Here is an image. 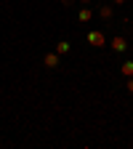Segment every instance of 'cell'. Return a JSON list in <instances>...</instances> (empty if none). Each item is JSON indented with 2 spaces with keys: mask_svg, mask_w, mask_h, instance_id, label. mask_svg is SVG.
Returning a JSON list of instances; mask_svg holds the SVG:
<instances>
[{
  "mask_svg": "<svg viewBox=\"0 0 133 149\" xmlns=\"http://www.w3.org/2000/svg\"><path fill=\"white\" fill-rule=\"evenodd\" d=\"M120 72H123V77H133V61H125L120 67Z\"/></svg>",
  "mask_w": 133,
  "mask_h": 149,
  "instance_id": "cell-6",
  "label": "cell"
},
{
  "mask_svg": "<svg viewBox=\"0 0 133 149\" xmlns=\"http://www.w3.org/2000/svg\"><path fill=\"white\" fill-rule=\"evenodd\" d=\"M59 59H61V56L53 51V53H45V56H43V64H45L48 69H56V67H59Z\"/></svg>",
  "mask_w": 133,
  "mask_h": 149,
  "instance_id": "cell-2",
  "label": "cell"
},
{
  "mask_svg": "<svg viewBox=\"0 0 133 149\" xmlns=\"http://www.w3.org/2000/svg\"><path fill=\"white\" fill-rule=\"evenodd\" d=\"M109 45H112V51H117V53H123V51L128 48V40H125L123 35H117V37H112V43H109Z\"/></svg>",
  "mask_w": 133,
  "mask_h": 149,
  "instance_id": "cell-3",
  "label": "cell"
},
{
  "mask_svg": "<svg viewBox=\"0 0 133 149\" xmlns=\"http://www.w3.org/2000/svg\"><path fill=\"white\" fill-rule=\"evenodd\" d=\"M69 48H72V45H69L67 40H59V43H56V53H59V56H64V53H69Z\"/></svg>",
  "mask_w": 133,
  "mask_h": 149,
  "instance_id": "cell-5",
  "label": "cell"
},
{
  "mask_svg": "<svg viewBox=\"0 0 133 149\" xmlns=\"http://www.w3.org/2000/svg\"><path fill=\"white\" fill-rule=\"evenodd\" d=\"M80 3H88V0H80Z\"/></svg>",
  "mask_w": 133,
  "mask_h": 149,
  "instance_id": "cell-11",
  "label": "cell"
},
{
  "mask_svg": "<svg viewBox=\"0 0 133 149\" xmlns=\"http://www.w3.org/2000/svg\"><path fill=\"white\" fill-rule=\"evenodd\" d=\"M61 3H64V6H72V3H75V0H61Z\"/></svg>",
  "mask_w": 133,
  "mask_h": 149,
  "instance_id": "cell-9",
  "label": "cell"
},
{
  "mask_svg": "<svg viewBox=\"0 0 133 149\" xmlns=\"http://www.w3.org/2000/svg\"><path fill=\"white\" fill-rule=\"evenodd\" d=\"M112 3H117V6H120V3H125V0H112Z\"/></svg>",
  "mask_w": 133,
  "mask_h": 149,
  "instance_id": "cell-10",
  "label": "cell"
},
{
  "mask_svg": "<svg viewBox=\"0 0 133 149\" xmlns=\"http://www.w3.org/2000/svg\"><path fill=\"white\" fill-rule=\"evenodd\" d=\"M99 16L101 19H112V6H101L99 8Z\"/></svg>",
  "mask_w": 133,
  "mask_h": 149,
  "instance_id": "cell-7",
  "label": "cell"
},
{
  "mask_svg": "<svg viewBox=\"0 0 133 149\" xmlns=\"http://www.w3.org/2000/svg\"><path fill=\"white\" fill-rule=\"evenodd\" d=\"M85 40H88V45H93V48H104V45H107V37H104V32H99V29H91Z\"/></svg>",
  "mask_w": 133,
  "mask_h": 149,
  "instance_id": "cell-1",
  "label": "cell"
},
{
  "mask_svg": "<svg viewBox=\"0 0 133 149\" xmlns=\"http://www.w3.org/2000/svg\"><path fill=\"white\" fill-rule=\"evenodd\" d=\"M128 93H133V77H128Z\"/></svg>",
  "mask_w": 133,
  "mask_h": 149,
  "instance_id": "cell-8",
  "label": "cell"
},
{
  "mask_svg": "<svg viewBox=\"0 0 133 149\" xmlns=\"http://www.w3.org/2000/svg\"><path fill=\"white\" fill-rule=\"evenodd\" d=\"M77 19H80V22H91V19H93V11L91 8H80L77 11Z\"/></svg>",
  "mask_w": 133,
  "mask_h": 149,
  "instance_id": "cell-4",
  "label": "cell"
}]
</instances>
